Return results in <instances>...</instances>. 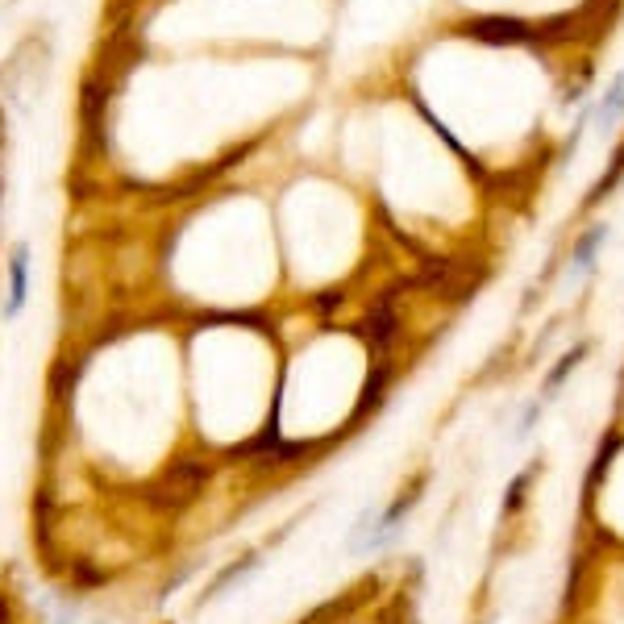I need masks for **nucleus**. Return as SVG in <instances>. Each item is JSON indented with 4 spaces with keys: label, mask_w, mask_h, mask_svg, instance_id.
<instances>
[{
    "label": "nucleus",
    "mask_w": 624,
    "mask_h": 624,
    "mask_svg": "<svg viewBox=\"0 0 624 624\" xmlns=\"http://www.w3.org/2000/svg\"><path fill=\"white\" fill-rule=\"evenodd\" d=\"M466 34L479 38V42H491V46H516V42L533 38V25L516 21V17H483V21L466 25Z\"/></svg>",
    "instance_id": "f257e3e1"
},
{
    "label": "nucleus",
    "mask_w": 624,
    "mask_h": 624,
    "mask_svg": "<svg viewBox=\"0 0 624 624\" xmlns=\"http://www.w3.org/2000/svg\"><path fill=\"white\" fill-rule=\"evenodd\" d=\"M25 296H30V246H13L9 254V300H5V321H17Z\"/></svg>",
    "instance_id": "f03ea898"
},
{
    "label": "nucleus",
    "mask_w": 624,
    "mask_h": 624,
    "mask_svg": "<svg viewBox=\"0 0 624 624\" xmlns=\"http://www.w3.org/2000/svg\"><path fill=\"white\" fill-rule=\"evenodd\" d=\"M604 242H608V225H591L583 233L579 246H575V258H570V279H579V275H587L595 267V254H600Z\"/></svg>",
    "instance_id": "7ed1b4c3"
},
{
    "label": "nucleus",
    "mask_w": 624,
    "mask_h": 624,
    "mask_svg": "<svg viewBox=\"0 0 624 624\" xmlns=\"http://www.w3.org/2000/svg\"><path fill=\"white\" fill-rule=\"evenodd\" d=\"M620 113H624V71L608 84V92L600 96V104H595V121H600V129H608Z\"/></svg>",
    "instance_id": "20e7f679"
},
{
    "label": "nucleus",
    "mask_w": 624,
    "mask_h": 624,
    "mask_svg": "<svg viewBox=\"0 0 624 624\" xmlns=\"http://www.w3.org/2000/svg\"><path fill=\"white\" fill-rule=\"evenodd\" d=\"M583 354H587V342H579L575 350H570L562 362H558V367L550 371V375H545V400H554L558 396V387L570 379V375H575V367H579V362H583Z\"/></svg>",
    "instance_id": "39448f33"
},
{
    "label": "nucleus",
    "mask_w": 624,
    "mask_h": 624,
    "mask_svg": "<svg viewBox=\"0 0 624 624\" xmlns=\"http://www.w3.org/2000/svg\"><path fill=\"white\" fill-rule=\"evenodd\" d=\"M254 566H258V558H254V554H250V558H242L238 566H225V575H221V579H217L213 587H208V595H221V591H225L229 583H238L242 575H250V570H254Z\"/></svg>",
    "instance_id": "423d86ee"
},
{
    "label": "nucleus",
    "mask_w": 624,
    "mask_h": 624,
    "mask_svg": "<svg viewBox=\"0 0 624 624\" xmlns=\"http://www.w3.org/2000/svg\"><path fill=\"white\" fill-rule=\"evenodd\" d=\"M525 483H529V471L512 479V487H508V500H504V512H516V508H520V500H525Z\"/></svg>",
    "instance_id": "0eeeda50"
},
{
    "label": "nucleus",
    "mask_w": 624,
    "mask_h": 624,
    "mask_svg": "<svg viewBox=\"0 0 624 624\" xmlns=\"http://www.w3.org/2000/svg\"><path fill=\"white\" fill-rule=\"evenodd\" d=\"M537 416H541V404H529V408H525V416H520V437H525V433L537 425Z\"/></svg>",
    "instance_id": "6e6552de"
}]
</instances>
